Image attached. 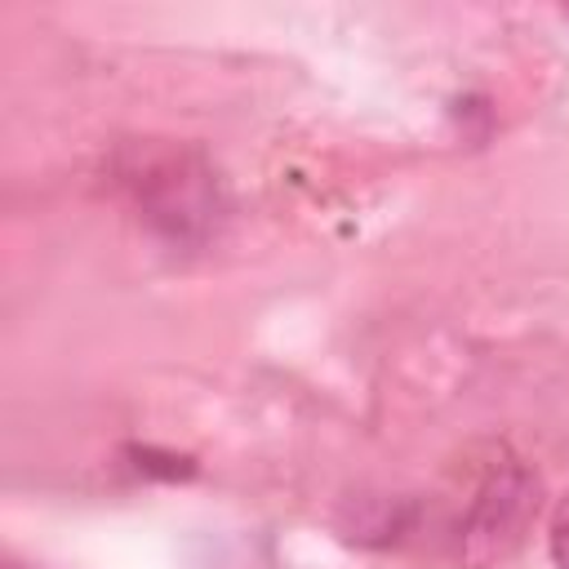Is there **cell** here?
Listing matches in <instances>:
<instances>
[{
	"label": "cell",
	"mask_w": 569,
	"mask_h": 569,
	"mask_svg": "<svg viewBox=\"0 0 569 569\" xmlns=\"http://www.w3.org/2000/svg\"><path fill=\"white\" fill-rule=\"evenodd\" d=\"M551 560H556V569H569V502L551 525Z\"/></svg>",
	"instance_id": "6da1fadb"
}]
</instances>
